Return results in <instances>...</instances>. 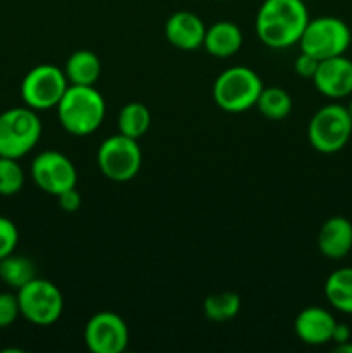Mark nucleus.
I'll return each mask as SVG.
<instances>
[{"label": "nucleus", "instance_id": "obj_5", "mask_svg": "<svg viewBox=\"0 0 352 353\" xmlns=\"http://www.w3.org/2000/svg\"><path fill=\"white\" fill-rule=\"evenodd\" d=\"M352 137V117L347 107L330 103L311 117L307 124V140L321 154H337Z\"/></svg>", "mask_w": 352, "mask_h": 353}, {"label": "nucleus", "instance_id": "obj_3", "mask_svg": "<svg viewBox=\"0 0 352 353\" xmlns=\"http://www.w3.org/2000/svg\"><path fill=\"white\" fill-rule=\"evenodd\" d=\"M261 78L245 65H233L221 72L213 86V99L219 109L230 114H240L252 109L261 95Z\"/></svg>", "mask_w": 352, "mask_h": 353}, {"label": "nucleus", "instance_id": "obj_7", "mask_svg": "<svg viewBox=\"0 0 352 353\" xmlns=\"http://www.w3.org/2000/svg\"><path fill=\"white\" fill-rule=\"evenodd\" d=\"M21 316L35 326L57 323L64 310V299L57 286L43 278H33L17 290Z\"/></svg>", "mask_w": 352, "mask_h": 353}, {"label": "nucleus", "instance_id": "obj_24", "mask_svg": "<svg viewBox=\"0 0 352 353\" xmlns=\"http://www.w3.org/2000/svg\"><path fill=\"white\" fill-rule=\"evenodd\" d=\"M19 241L17 226L6 216H0V261L7 255L14 254Z\"/></svg>", "mask_w": 352, "mask_h": 353}, {"label": "nucleus", "instance_id": "obj_8", "mask_svg": "<svg viewBox=\"0 0 352 353\" xmlns=\"http://www.w3.org/2000/svg\"><path fill=\"white\" fill-rule=\"evenodd\" d=\"M66 72L54 64H38L26 72L21 83V99L24 105L37 110L55 109L68 90Z\"/></svg>", "mask_w": 352, "mask_h": 353}, {"label": "nucleus", "instance_id": "obj_20", "mask_svg": "<svg viewBox=\"0 0 352 353\" xmlns=\"http://www.w3.org/2000/svg\"><path fill=\"white\" fill-rule=\"evenodd\" d=\"M37 269L35 264L24 255H17L16 252L0 261V279L6 283L9 288L19 290L23 288L26 283L37 278Z\"/></svg>", "mask_w": 352, "mask_h": 353}, {"label": "nucleus", "instance_id": "obj_21", "mask_svg": "<svg viewBox=\"0 0 352 353\" xmlns=\"http://www.w3.org/2000/svg\"><path fill=\"white\" fill-rule=\"evenodd\" d=\"M255 107L269 121H282L292 112V97L280 86H264Z\"/></svg>", "mask_w": 352, "mask_h": 353}, {"label": "nucleus", "instance_id": "obj_22", "mask_svg": "<svg viewBox=\"0 0 352 353\" xmlns=\"http://www.w3.org/2000/svg\"><path fill=\"white\" fill-rule=\"evenodd\" d=\"M204 316L214 323H224L233 317L242 309V300L237 293L233 292H223V293H214L204 300Z\"/></svg>", "mask_w": 352, "mask_h": 353}, {"label": "nucleus", "instance_id": "obj_11", "mask_svg": "<svg viewBox=\"0 0 352 353\" xmlns=\"http://www.w3.org/2000/svg\"><path fill=\"white\" fill-rule=\"evenodd\" d=\"M130 331L121 316L110 310L97 312L85 326L86 348L93 353H121L126 350Z\"/></svg>", "mask_w": 352, "mask_h": 353}, {"label": "nucleus", "instance_id": "obj_18", "mask_svg": "<svg viewBox=\"0 0 352 353\" xmlns=\"http://www.w3.org/2000/svg\"><path fill=\"white\" fill-rule=\"evenodd\" d=\"M324 295L338 312L352 314V268H340L328 276Z\"/></svg>", "mask_w": 352, "mask_h": 353}, {"label": "nucleus", "instance_id": "obj_27", "mask_svg": "<svg viewBox=\"0 0 352 353\" xmlns=\"http://www.w3.org/2000/svg\"><path fill=\"white\" fill-rule=\"evenodd\" d=\"M57 200H59V207H61L64 212H76V210L81 207V195H79L76 188L62 192L61 195H57Z\"/></svg>", "mask_w": 352, "mask_h": 353}, {"label": "nucleus", "instance_id": "obj_6", "mask_svg": "<svg viewBox=\"0 0 352 353\" xmlns=\"http://www.w3.org/2000/svg\"><path fill=\"white\" fill-rule=\"evenodd\" d=\"M352 33L347 23L333 16L309 19L299 45L300 52L313 55L317 61L344 55L351 47Z\"/></svg>", "mask_w": 352, "mask_h": 353}, {"label": "nucleus", "instance_id": "obj_30", "mask_svg": "<svg viewBox=\"0 0 352 353\" xmlns=\"http://www.w3.org/2000/svg\"><path fill=\"white\" fill-rule=\"evenodd\" d=\"M347 110H349V114H351V117H352V95H351V100H349Z\"/></svg>", "mask_w": 352, "mask_h": 353}, {"label": "nucleus", "instance_id": "obj_26", "mask_svg": "<svg viewBox=\"0 0 352 353\" xmlns=\"http://www.w3.org/2000/svg\"><path fill=\"white\" fill-rule=\"evenodd\" d=\"M317 65H320V61L313 55L306 54V52H300L293 62V69H295L297 74L306 79H313V76L317 71Z\"/></svg>", "mask_w": 352, "mask_h": 353}, {"label": "nucleus", "instance_id": "obj_29", "mask_svg": "<svg viewBox=\"0 0 352 353\" xmlns=\"http://www.w3.org/2000/svg\"><path fill=\"white\" fill-rule=\"evenodd\" d=\"M335 352H338V353H352L351 340L344 341V343H338L337 347H335Z\"/></svg>", "mask_w": 352, "mask_h": 353}, {"label": "nucleus", "instance_id": "obj_12", "mask_svg": "<svg viewBox=\"0 0 352 353\" xmlns=\"http://www.w3.org/2000/svg\"><path fill=\"white\" fill-rule=\"evenodd\" d=\"M314 86L321 95L328 99H345L352 95V61L344 55L320 61L316 74L313 76Z\"/></svg>", "mask_w": 352, "mask_h": 353}, {"label": "nucleus", "instance_id": "obj_1", "mask_svg": "<svg viewBox=\"0 0 352 353\" xmlns=\"http://www.w3.org/2000/svg\"><path fill=\"white\" fill-rule=\"evenodd\" d=\"M309 23L302 0H264L255 16V33L271 48H286L299 43Z\"/></svg>", "mask_w": 352, "mask_h": 353}, {"label": "nucleus", "instance_id": "obj_9", "mask_svg": "<svg viewBox=\"0 0 352 353\" xmlns=\"http://www.w3.org/2000/svg\"><path fill=\"white\" fill-rule=\"evenodd\" d=\"M97 164L100 172L110 181H131L141 168V150L138 147V140L121 133L106 138L97 152Z\"/></svg>", "mask_w": 352, "mask_h": 353}, {"label": "nucleus", "instance_id": "obj_19", "mask_svg": "<svg viewBox=\"0 0 352 353\" xmlns=\"http://www.w3.org/2000/svg\"><path fill=\"white\" fill-rule=\"evenodd\" d=\"M152 123L150 110L141 102H130L121 109L117 116V128L119 133L138 140L148 131Z\"/></svg>", "mask_w": 352, "mask_h": 353}, {"label": "nucleus", "instance_id": "obj_14", "mask_svg": "<svg viewBox=\"0 0 352 353\" xmlns=\"http://www.w3.org/2000/svg\"><path fill=\"white\" fill-rule=\"evenodd\" d=\"M206 24L197 14L188 10H179L169 16L166 21L164 33L169 43L179 50H197L204 45L206 38Z\"/></svg>", "mask_w": 352, "mask_h": 353}, {"label": "nucleus", "instance_id": "obj_28", "mask_svg": "<svg viewBox=\"0 0 352 353\" xmlns=\"http://www.w3.org/2000/svg\"><path fill=\"white\" fill-rule=\"evenodd\" d=\"M351 340V330H349L347 324H340L337 323V326H335L333 330V336H331V341H335V343H344V341H349Z\"/></svg>", "mask_w": 352, "mask_h": 353}, {"label": "nucleus", "instance_id": "obj_2", "mask_svg": "<svg viewBox=\"0 0 352 353\" xmlns=\"http://www.w3.org/2000/svg\"><path fill=\"white\" fill-rule=\"evenodd\" d=\"M57 109L59 123L72 137H88L106 117V100L95 86L69 85Z\"/></svg>", "mask_w": 352, "mask_h": 353}, {"label": "nucleus", "instance_id": "obj_10", "mask_svg": "<svg viewBox=\"0 0 352 353\" xmlns=\"http://www.w3.org/2000/svg\"><path fill=\"white\" fill-rule=\"evenodd\" d=\"M31 178L41 192L48 195H61L66 190L76 188L78 172L68 155L57 150H45L31 162Z\"/></svg>", "mask_w": 352, "mask_h": 353}, {"label": "nucleus", "instance_id": "obj_16", "mask_svg": "<svg viewBox=\"0 0 352 353\" xmlns=\"http://www.w3.org/2000/svg\"><path fill=\"white\" fill-rule=\"evenodd\" d=\"M242 43H244V34H242L240 28L231 21H219L206 30L204 48L213 57H231L240 50Z\"/></svg>", "mask_w": 352, "mask_h": 353}, {"label": "nucleus", "instance_id": "obj_23", "mask_svg": "<svg viewBox=\"0 0 352 353\" xmlns=\"http://www.w3.org/2000/svg\"><path fill=\"white\" fill-rule=\"evenodd\" d=\"M24 186V171L17 159L0 157V195L12 196Z\"/></svg>", "mask_w": 352, "mask_h": 353}, {"label": "nucleus", "instance_id": "obj_13", "mask_svg": "<svg viewBox=\"0 0 352 353\" xmlns=\"http://www.w3.org/2000/svg\"><path fill=\"white\" fill-rule=\"evenodd\" d=\"M335 326H337V321L333 314L328 312L323 307H307L300 310L293 323L297 338L302 343L313 345V347L330 343Z\"/></svg>", "mask_w": 352, "mask_h": 353}, {"label": "nucleus", "instance_id": "obj_17", "mask_svg": "<svg viewBox=\"0 0 352 353\" xmlns=\"http://www.w3.org/2000/svg\"><path fill=\"white\" fill-rule=\"evenodd\" d=\"M64 72L69 85L93 86L99 81L102 64H100V59L92 50L83 48V50H76L69 55Z\"/></svg>", "mask_w": 352, "mask_h": 353}, {"label": "nucleus", "instance_id": "obj_4", "mask_svg": "<svg viewBox=\"0 0 352 353\" xmlns=\"http://www.w3.org/2000/svg\"><path fill=\"white\" fill-rule=\"evenodd\" d=\"M41 138V121L30 107H12L0 114V157L17 159L30 154Z\"/></svg>", "mask_w": 352, "mask_h": 353}, {"label": "nucleus", "instance_id": "obj_15", "mask_svg": "<svg viewBox=\"0 0 352 353\" xmlns=\"http://www.w3.org/2000/svg\"><path fill=\"white\" fill-rule=\"evenodd\" d=\"M317 248L331 261L347 257L352 250V223L347 217L333 216L324 221L317 234Z\"/></svg>", "mask_w": 352, "mask_h": 353}, {"label": "nucleus", "instance_id": "obj_25", "mask_svg": "<svg viewBox=\"0 0 352 353\" xmlns=\"http://www.w3.org/2000/svg\"><path fill=\"white\" fill-rule=\"evenodd\" d=\"M21 316L17 295L9 292H0V330L12 326Z\"/></svg>", "mask_w": 352, "mask_h": 353}]
</instances>
